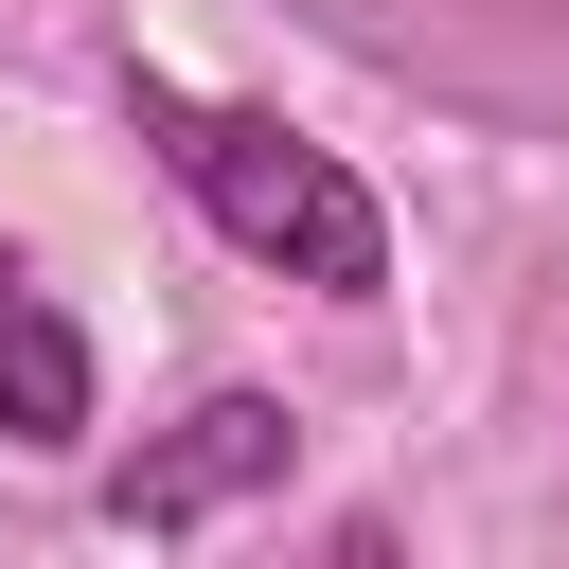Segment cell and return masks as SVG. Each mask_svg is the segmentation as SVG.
<instances>
[{
  "label": "cell",
  "mask_w": 569,
  "mask_h": 569,
  "mask_svg": "<svg viewBox=\"0 0 569 569\" xmlns=\"http://www.w3.org/2000/svg\"><path fill=\"white\" fill-rule=\"evenodd\" d=\"M124 107H142V142L178 160V196H196L249 267H284V284H320V302H373V284H391V213H373V178H356L338 142L267 124V107H196L178 71H124Z\"/></svg>",
  "instance_id": "obj_1"
},
{
  "label": "cell",
  "mask_w": 569,
  "mask_h": 569,
  "mask_svg": "<svg viewBox=\"0 0 569 569\" xmlns=\"http://www.w3.org/2000/svg\"><path fill=\"white\" fill-rule=\"evenodd\" d=\"M302 462V427H284V391H196L178 427H142L124 462H107V516L124 533H196V516H231V498H267Z\"/></svg>",
  "instance_id": "obj_2"
},
{
  "label": "cell",
  "mask_w": 569,
  "mask_h": 569,
  "mask_svg": "<svg viewBox=\"0 0 569 569\" xmlns=\"http://www.w3.org/2000/svg\"><path fill=\"white\" fill-rule=\"evenodd\" d=\"M0 445H89V338L36 267H0Z\"/></svg>",
  "instance_id": "obj_3"
},
{
  "label": "cell",
  "mask_w": 569,
  "mask_h": 569,
  "mask_svg": "<svg viewBox=\"0 0 569 569\" xmlns=\"http://www.w3.org/2000/svg\"><path fill=\"white\" fill-rule=\"evenodd\" d=\"M320 569H409V533H391V516H338V533H320Z\"/></svg>",
  "instance_id": "obj_4"
}]
</instances>
